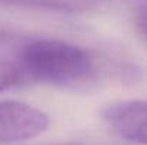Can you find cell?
<instances>
[{"instance_id": "7a4b0ae2", "label": "cell", "mask_w": 147, "mask_h": 145, "mask_svg": "<svg viewBox=\"0 0 147 145\" xmlns=\"http://www.w3.org/2000/svg\"><path fill=\"white\" fill-rule=\"evenodd\" d=\"M49 117L39 108L17 102H0V144L23 141L45 132Z\"/></svg>"}, {"instance_id": "6da1fadb", "label": "cell", "mask_w": 147, "mask_h": 145, "mask_svg": "<svg viewBox=\"0 0 147 145\" xmlns=\"http://www.w3.org/2000/svg\"><path fill=\"white\" fill-rule=\"evenodd\" d=\"M19 63L30 81L64 90H86L94 86L100 67L92 53L60 40H33L20 48Z\"/></svg>"}, {"instance_id": "5b68a950", "label": "cell", "mask_w": 147, "mask_h": 145, "mask_svg": "<svg viewBox=\"0 0 147 145\" xmlns=\"http://www.w3.org/2000/svg\"><path fill=\"white\" fill-rule=\"evenodd\" d=\"M134 24H136V29H137L139 34L147 41V4L142 6L137 10L136 19H134Z\"/></svg>"}, {"instance_id": "8992f818", "label": "cell", "mask_w": 147, "mask_h": 145, "mask_svg": "<svg viewBox=\"0 0 147 145\" xmlns=\"http://www.w3.org/2000/svg\"><path fill=\"white\" fill-rule=\"evenodd\" d=\"M6 39H7V34H4V33H3V31H0V41H1V43H3V41H4V40H6Z\"/></svg>"}, {"instance_id": "3957f363", "label": "cell", "mask_w": 147, "mask_h": 145, "mask_svg": "<svg viewBox=\"0 0 147 145\" xmlns=\"http://www.w3.org/2000/svg\"><path fill=\"white\" fill-rule=\"evenodd\" d=\"M103 118L123 140L147 145V101L133 100L110 104L104 108Z\"/></svg>"}, {"instance_id": "277c9868", "label": "cell", "mask_w": 147, "mask_h": 145, "mask_svg": "<svg viewBox=\"0 0 147 145\" xmlns=\"http://www.w3.org/2000/svg\"><path fill=\"white\" fill-rule=\"evenodd\" d=\"M30 83V78L19 63V60H1L0 58V93L26 86Z\"/></svg>"}]
</instances>
